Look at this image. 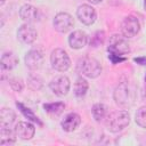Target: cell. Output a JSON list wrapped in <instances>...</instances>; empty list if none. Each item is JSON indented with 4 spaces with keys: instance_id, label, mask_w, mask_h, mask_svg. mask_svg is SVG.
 <instances>
[{
    "instance_id": "6da1fadb",
    "label": "cell",
    "mask_w": 146,
    "mask_h": 146,
    "mask_svg": "<svg viewBox=\"0 0 146 146\" xmlns=\"http://www.w3.org/2000/svg\"><path fill=\"white\" fill-rule=\"evenodd\" d=\"M114 100L116 105L123 108H128L133 105L135 99H136V90L133 86H131L129 82L124 81L119 83V86L115 88L114 94H113Z\"/></svg>"
},
{
    "instance_id": "2e32d148",
    "label": "cell",
    "mask_w": 146,
    "mask_h": 146,
    "mask_svg": "<svg viewBox=\"0 0 146 146\" xmlns=\"http://www.w3.org/2000/svg\"><path fill=\"white\" fill-rule=\"evenodd\" d=\"M0 64H1L2 68L7 70V71H10L14 67H16V65L18 64V58H17V56L13 51H6L1 56Z\"/></svg>"
},
{
    "instance_id": "83f0119b",
    "label": "cell",
    "mask_w": 146,
    "mask_h": 146,
    "mask_svg": "<svg viewBox=\"0 0 146 146\" xmlns=\"http://www.w3.org/2000/svg\"><path fill=\"white\" fill-rule=\"evenodd\" d=\"M133 60L136 63H138L139 65H145L146 64V57H137V58H133Z\"/></svg>"
},
{
    "instance_id": "44dd1931",
    "label": "cell",
    "mask_w": 146,
    "mask_h": 146,
    "mask_svg": "<svg viewBox=\"0 0 146 146\" xmlns=\"http://www.w3.org/2000/svg\"><path fill=\"white\" fill-rule=\"evenodd\" d=\"M44 111L50 115H59L65 110V104L63 102H55V103H46L43 104Z\"/></svg>"
},
{
    "instance_id": "7402d4cb",
    "label": "cell",
    "mask_w": 146,
    "mask_h": 146,
    "mask_svg": "<svg viewBox=\"0 0 146 146\" xmlns=\"http://www.w3.org/2000/svg\"><path fill=\"white\" fill-rule=\"evenodd\" d=\"M16 106L18 107V110L21 111V113L26 117V119H29L30 121H32V122H35V123H38L39 125H42V122L39 120V117L29 108V107H26L25 105H23L22 103H16Z\"/></svg>"
},
{
    "instance_id": "3957f363",
    "label": "cell",
    "mask_w": 146,
    "mask_h": 146,
    "mask_svg": "<svg viewBox=\"0 0 146 146\" xmlns=\"http://www.w3.org/2000/svg\"><path fill=\"white\" fill-rule=\"evenodd\" d=\"M78 72L81 73L82 75L90 78V79H96L97 76L100 75L102 73V66L99 62L92 57H82L78 60L76 64Z\"/></svg>"
},
{
    "instance_id": "5bb4252c",
    "label": "cell",
    "mask_w": 146,
    "mask_h": 146,
    "mask_svg": "<svg viewBox=\"0 0 146 146\" xmlns=\"http://www.w3.org/2000/svg\"><path fill=\"white\" fill-rule=\"evenodd\" d=\"M38 16H39V11L38 9L30 5V3H25L23 5L21 8H19V17L25 22V23H33V22H36L38 19Z\"/></svg>"
},
{
    "instance_id": "30bf717a",
    "label": "cell",
    "mask_w": 146,
    "mask_h": 146,
    "mask_svg": "<svg viewBox=\"0 0 146 146\" xmlns=\"http://www.w3.org/2000/svg\"><path fill=\"white\" fill-rule=\"evenodd\" d=\"M38 36L36 30L29 23H25L23 25H21L17 30V39L25 44H31L35 41Z\"/></svg>"
},
{
    "instance_id": "52a82bcc",
    "label": "cell",
    "mask_w": 146,
    "mask_h": 146,
    "mask_svg": "<svg viewBox=\"0 0 146 146\" xmlns=\"http://www.w3.org/2000/svg\"><path fill=\"white\" fill-rule=\"evenodd\" d=\"M52 24H54V27L57 32L66 33V32L71 31L72 27L74 26V21H73V17L68 13L62 11L55 16Z\"/></svg>"
},
{
    "instance_id": "7c38bea8",
    "label": "cell",
    "mask_w": 146,
    "mask_h": 146,
    "mask_svg": "<svg viewBox=\"0 0 146 146\" xmlns=\"http://www.w3.org/2000/svg\"><path fill=\"white\" fill-rule=\"evenodd\" d=\"M16 136L22 140H29L31 139L35 133V127L33 123L27 121H21L15 125L14 129Z\"/></svg>"
},
{
    "instance_id": "d6a6232c",
    "label": "cell",
    "mask_w": 146,
    "mask_h": 146,
    "mask_svg": "<svg viewBox=\"0 0 146 146\" xmlns=\"http://www.w3.org/2000/svg\"><path fill=\"white\" fill-rule=\"evenodd\" d=\"M145 79H146V78H145Z\"/></svg>"
},
{
    "instance_id": "9c48e42d",
    "label": "cell",
    "mask_w": 146,
    "mask_h": 146,
    "mask_svg": "<svg viewBox=\"0 0 146 146\" xmlns=\"http://www.w3.org/2000/svg\"><path fill=\"white\" fill-rule=\"evenodd\" d=\"M76 16L82 24L92 25L97 18V13L94 7H91L90 5L83 3V5L79 6V8L76 10Z\"/></svg>"
},
{
    "instance_id": "4fadbf2b",
    "label": "cell",
    "mask_w": 146,
    "mask_h": 146,
    "mask_svg": "<svg viewBox=\"0 0 146 146\" xmlns=\"http://www.w3.org/2000/svg\"><path fill=\"white\" fill-rule=\"evenodd\" d=\"M88 42V35L81 30L73 31L68 36V43L72 49H82Z\"/></svg>"
},
{
    "instance_id": "d4e9b609",
    "label": "cell",
    "mask_w": 146,
    "mask_h": 146,
    "mask_svg": "<svg viewBox=\"0 0 146 146\" xmlns=\"http://www.w3.org/2000/svg\"><path fill=\"white\" fill-rule=\"evenodd\" d=\"M104 40H105L104 31H97L94 34V36L91 38V40H90V46L91 47H99L100 44L104 43Z\"/></svg>"
},
{
    "instance_id": "f546056e",
    "label": "cell",
    "mask_w": 146,
    "mask_h": 146,
    "mask_svg": "<svg viewBox=\"0 0 146 146\" xmlns=\"http://www.w3.org/2000/svg\"><path fill=\"white\" fill-rule=\"evenodd\" d=\"M144 10L146 11V0H144Z\"/></svg>"
},
{
    "instance_id": "7a4b0ae2",
    "label": "cell",
    "mask_w": 146,
    "mask_h": 146,
    "mask_svg": "<svg viewBox=\"0 0 146 146\" xmlns=\"http://www.w3.org/2000/svg\"><path fill=\"white\" fill-rule=\"evenodd\" d=\"M129 123H130V115H129L128 111H125V110L115 111V112L107 114L106 121H105L107 129L114 133L120 132L123 129H125L129 125Z\"/></svg>"
},
{
    "instance_id": "ac0fdd59",
    "label": "cell",
    "mask_w": 146,
    "mask_h": 146,
    "mask_svg": "<svg viewBox=\"0 0 146 146\" xmlns=\"http://www.w3.org/2000/svg\"><path fill=\"white\" fill-rule=\"evenodd\" d=\"M16 120V113L11 108L3 107L0 111V125L1 127H9Z\"/></svg>"
},
{
    "instance_id": "277c9868",
    "label": "cell",
    "mask_w": 146,
    "mask_h": 146,
    "mask_svg": "<svg viewBox=\"0 0 146 146\" xmlns=\"http://www.w3.org/2000/svg\"><path fill=\"white\" fill-rule=\"evenodd\" d=\"M50 63L54 70L58 72H66L71 66V59L68 54L62 49L56 48L50 54Z\"/></svg>"
},
{
    "instance_id": "5b68a950",
    "label": "cell",
    "mask_w": 146,
    "mask_h": 146,
    "mask_svg": "<svg viewBox=\"0 0 146 146\" xmlns=\"http://www.w3.org/2000/svg\"><path fill=\"white\" fill-rule=\"evenodd\" d=\"M108 54H114L119 56H124L130 51V47L125 41L124 36L114 34L110 38V44L107 47Z\"/></svg>"
},
{
    "instance_id": "d6986e66",
    "label": "cell",
    "mask_w": 146,
    "mask_h": 146,
    "mask_svg": "<svg viewBox=\"0 0 146 146\" xmlns=\"http://www.w3.org/2000/svg\"><path fill=\"white\" fill-rule=\"evenodd\" d=\"M91 113H92V116H94L95 121L100 122V121H103V120L106 119V116L108 114V110H107V106L105 104L97 103V104H95L92 106Z\"/></svg>"
},
{
    "instance_id": "8fae6325",
    "label": "cell",
    "mask_w": 146,
    "mask_h": 146,
    "mask_svg": "<svg viewBox=\"0 0 146 146\" xmlns=\"http://www.w3.org/2000/svg\"><path fill=\"white\" fill-rule=\"evenodd\" d=\"M43 59H44L43 54L39 49H31L30 51L26 52L25 58H24L26 67H29L32 71L39 70L43 64Z\"/></svg>"
},
{
    "instance_id": "cb8c5ba5",
    "label": "cell",
    "mask_w": 146,
    "mask_h": 146,
    "mask_svg": "<svg viewBox=\"0 0 146 146\" xmlns=\"http://www.w3.org/2000/svg\"><path fill=\"white\" fill-rule=\"evenodd\" d=\"M135 121L139 127L146 128V106H141L137 110L135 114Z\"/></svg>"
},
{
    "instance_id": "ffe728a7",
    "label": "cell",
    "mask_w": 146,
    "mask_h": 146,
    "mask_svg": "<svg viewBox=\"0 0 146 146\" xmlns=\"http://www.w3.org/2000/svg\"><path fill=\"white\" fill-rule=\"evenodd\" d=\"M73 89H74V95L76 97H82L87 94V91L89 89V83L84 78L79 76L74 82V88Z\"/></svg>"
},
{
    "instance_id": "603a6c76",
    "label": "cell",
    "mask_w": 146,
    "mask_h": 146,
    "mask_svg": "<svg viewBox=\"0 0 146 146\" xmlns=\"http://www.w3.org/2000/svg\"><path fill=\"white\" fill-rule=\"evenodd\" d=\"M26 82H27V87L31 90H40L42 88V86H43L42 79L39 75H34V74L29 75Z\"/></svg>"
},
{
    "instance_id": "4316f807",
    "label": "cell",
    "mask_w": 146,
    "mask_h": 146,
    "mask_svg": "<svg viewBox=\"0 0 146 146\" xmlns=\"http://www.w3.org/2000/svg\"><path fill=\"white\" fill-rule=\"evenodd\" d=\"M108 59L112 62V64H120L122 62H125L127 58L124 56H119V55H114V54H108Z\"/></svg>"
},
{
    "instance_id": "ba28073f",
    "label": "cell",
    "mask_w": 146,
    "mask_h": 146,
    "mask_svg": "<svg viewBox=\"0 0 146 146\" xmlns=\"http://www.w3.org/2000/svg\"><path fill=\"white\" fill-rule=\"evenodd\" d=\"M49 88L55 95H57L59 97L65 96V95H67V92L70 91V88H71L70 79L65 75H58L50 81Z\"/></svg>"
},
{
    "instance_id": "9a60e30c",
    "label": "cell",
    "mask_w": 146,
    "mask_h": 146,
    "mask_svg": "<svg viewBox=\"0 0 146 146\" xmlns=\"http://www.w3.org/2000/svg\"><path fill=\"white\" fill-rule=\"evenodd\" d=\"M80 123H81V116L78 113H70L62 121L60 125H62L64 131L72 132V131H74L80 125Z\"/></svg>"
},
{
    "instance_id": "1f68e13d",
    "label": "cell",
    "mask_w": 146,
    "mask_h": 146,
    "mask_svg": "<svg viewBox=\"0 0 146 146\" xmlns=\"http://www.w3.org/2000/svg\"><path fill=\"white\" fill-rule=\"evenodd\" d=\"M5 1H6V0H1V1H0V5H1V6H2V5H3V3H5Z\"/></svg>"
},
{
    "instance_id": "e0dca14e",
    "label": "cell",
    "mask_w": 146,
    "mask_h": 146,
    "mask_svg": "<svg viewBox=\"0 0 146 146\" xmlns=\"http://www.w3.org/2000/svg\"><path fill=\"white\" fill-rule=\"evenodd\" d=\"M16 133L9 127H1L0 129V145H14L16 143Z\"/></svg>"
},
{
    "instance_id": "8992f818",
    "label": "cell",
    "mask_w": 146,
    "mask_h": 146,
    "mask_svg": "<svg viewBox=\"0 0 146 146\" xmlns=\"http://www.w3.org/2000/svg\"><path fill=\"white\" fill-rule=\"evenodd\" d=\"M140 30V23L137 17L129 15L123 18L121 23V33L124 38H133Z\"/></svg>"
},
{
    "instance_id": "f1b7e54d",
    "label": "cell",
    "mask_w": 146,
    "mask_h": 146,
    "mask_svg": "<svg viewBox=\"0 0 146 146\" xmlns=\"http://www.w3.org/2000/svg\"><path fill=\"white\" fill-rule=\"evenodd\" d=\"M89 2H91L92 5H98V3H100L103 0H88Z\"/></svg>"
},
{
    "instance_id": "484cf974",
    "label": "cell",
    "mask_w": 146,
    "mask_h": 146,
    "mask_svg": "<svg viewBox=\"0 0 146 146\" xmlns=\"http://www.w3.org/2000/svg\"><path fill=\"white\" fill-rule=\"evenodd\" d=\"M9 86L16 92H21L23 90V88H24L23 80L19 79V78H10L9 79Z\"/></svg>"
},
{
    "instance_id": "4dcf8cb0",
    "label": "cell",
    "mask_w": 146,
    "mask_h": 146,
    "mask_svg": "<svg viewBox=\"0 0 146 146\" xmlns=\"http://www.w3.org/2000/svg\"><path fill=\"white\" fill-rule=\"evenodd\" d=\"M144 98L146 99V88H145V90H144Z\"/></svg>"
}]
</instances>
